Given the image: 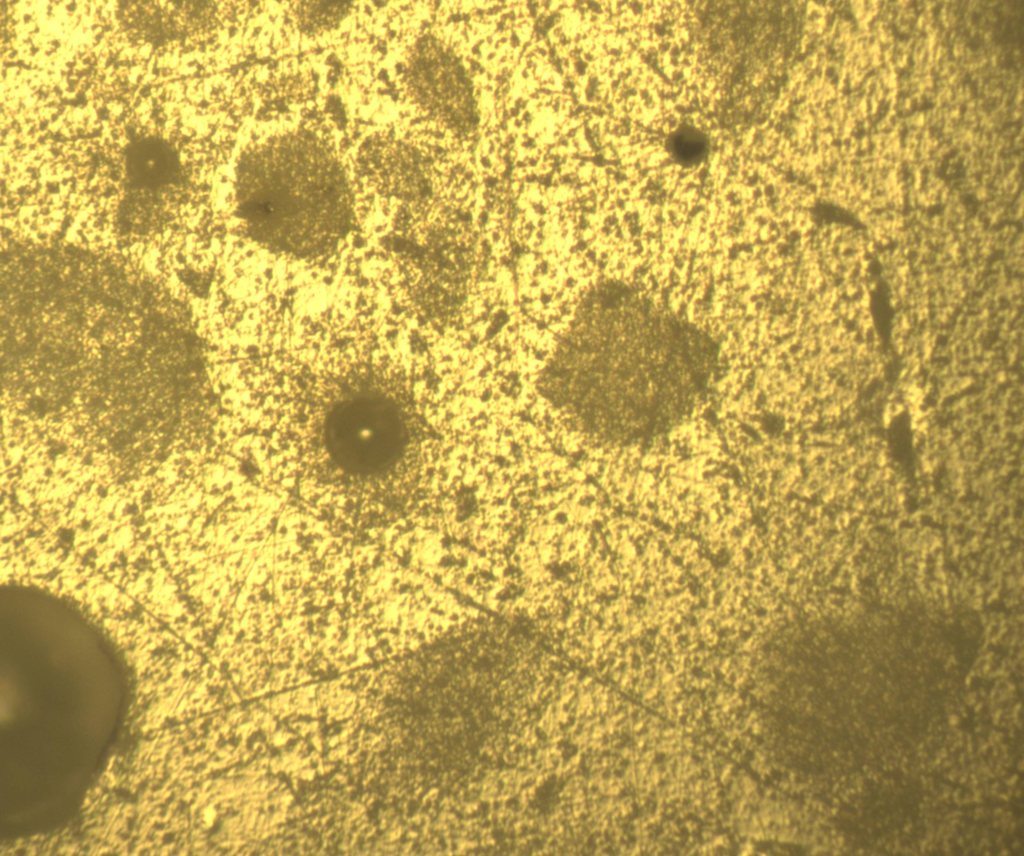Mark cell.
<instances>
[{"label": "cell", "instance_id": "2", "mask_svg": "<svg viewBox=\"0 0 1024 856\" xmlns=\"http://www.w3.org/2000/svg\"><path fill=\"white\" fill-rule=\"evenodd\" d=\"M351 3L347 1L301 2L297 6V16L306 29L333 26L347 15Z\"/></svg>", "mask_w": 1024, "mask_h": 856}, {"label": "cell", "instance_id": "1", "mask_svg": "<svg viewBox=\"0 0 1024 856\" xmlns=\"http://www.w3.org/2000/svg\"><path fill=\"white\" fill-rule=\"evenodd\" d=\"M239 208L251 233L278 249L303 251L343 226L346 194L329 155L299 138L258 147L241 165Z\"/></svg>", "mask_w": 1024, "mask_h": 856}]
</instances>
